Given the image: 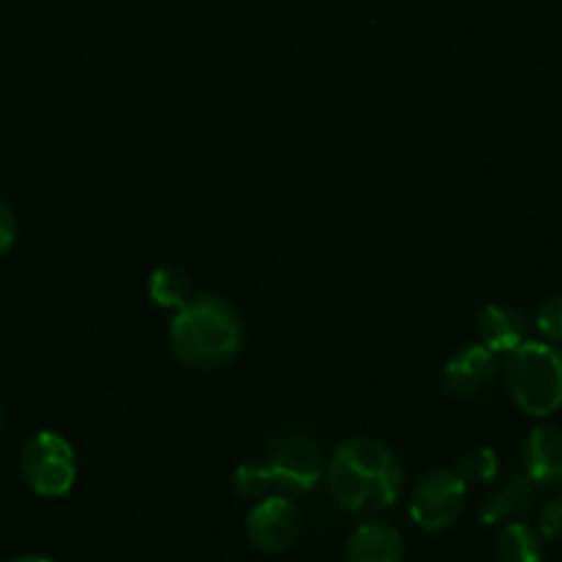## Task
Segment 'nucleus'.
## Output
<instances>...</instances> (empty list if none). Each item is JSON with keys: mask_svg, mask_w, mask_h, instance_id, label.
Returning a JSON list of instances; mask_svg holds the SVG:
<instances>
[{"mask_svg": "<svg viewBox=\"0 0 562 562\" xmlns=\"http://www.w3.org/2000/svg\"><path fill=\"white\" fill-rule=\"evenodd\" d=\"M538 492H541V486H538L532 477L519 475V477H514L508 486L499 488L497 494H488V497L481 503V508H477V516H481L483 525H499V521H510L514 516L525 514V510L536 503Z\"/></svg>", "mask_w": 562, "mask_h": 562, "instance_id": "12", "label": "nucleus"}, {"mask_svg": "<svg viewBox=\"0 0 562 562\" xmlns=\"http://www.w3.org/2000/svg\"><path fill=\"white\" fill-rule=\"evenodd\" d=\"M272 486H274V481H272V472H269L267 464H258V461H245V464H239L234 470V492L239 494V497L258 503V499L269 497Z\"/></svg>", "mask_w": 562, "mask_h": 562, "instance_id": "15", "label": "nucleus"}, {"mask_svg": "<svg viewBox=\"0 0 562 562\" xmlns=\"http://www.w3.org/2000/svg\"><path fill=\"white\" fill-rule=\"evenodd\" d=\"M525 475L538 486L562 481V431L554 426H536L525 439Z\"/></svg>", "mask_w": 562, "mask_h": 562, "instance_id": "10", "label": "nucleus"}, {"mask_svg": "<svg viewBox=\"0 0 562 562\" xmlns=\"http://www.w3.org/2000/svg\"><path fill=\"white\" fill-rule=\"evenodd\" d=\"M538 532H541V538L562 541V494L549 499L541 508V514H538Z\"/></svg>", "mask_w": 562, "mask_h": 562, "instance_id": "18", "label": "nucleus"}, {"mask_svg": "<svg viewBox=\"0 0 562 562\" xmlns=\"http://www.w3.org/2000/svg\"><path fill=\"white\" fill-rule=\"evenodd\" d=\"M497 355L483 344H470L445 362L442 384L456 398H477L497 382Z\"/></svg>", "mask_w": 562, "mask_h": 562, "instance_id": "8", "label": "nucleus"}, {"mask_svg": "<svg viewBox=\"0 0 562 562\" xmlns=\"http://www.w3.org/2000/svg\"><path fill=\"white\" fill-rule=\"evenodd\" d=\"M505 357L503 379L514 404L530 417L554 415L562 406L560 351L543 340H525Z\"/></svg>", "mask_w": 562, "mask_h": 562, "instance_id": "3", "label": "nucleus"}, {"mask_svg": "<svg viewBox=\"0 0 562 562\" xmlns=\"http://www.w3.org/2000/svg\"><path fill=\"white\" fill-rule=\"evenodd\" d=\"M536 327L547 344H562V296H552L538 307Z\"/></svg>", "mask_w": 562, "mask_h": 562, "instance_id": "17", "label": "nucleus"}, {"mask_svg": "<svg viewBox=\"0 0 562 562\" xmlns=\"http://www.w3.org/2000/svg\"><path fill=\"white\" fill-rule=\"evenodd\" d=\"M173 355L195 371H217L241 349V318L223 296L201 294L181 305L170 322Z\"/></svg>", "mask_w": 562, "mask_h": 562, "instance_id": "2", "label": "nucleus"}, {"mask_svg": "<svg viewBox=\"0 0 562 562\" xmlns=\"http://www.w3.org/2000/svg\"><path fill=\"white\" fill-rule=\"evenodd\" d=\"M467 508V483L453 470L426 472L412 488L409 516L420 530L442 532L461 519Z\"/></svg>", "mask_w": 562, "mask_h": 562, "instance_id": "5", "label": "nucleus"}, {"mask_svg": "<svg viewBox=\"0 0 562 562\" xmlns=\"http://www.w3.org/2000/svg\"><path fill=\"white\" fill-rule=\"evenodd\" d=\"M5 562H55V560H49V558H42V554H22V558L5 560Z\"/></svg>", "mask_w": 562, "mask_h": 562, "instance_id": "20", "label": "nucleus"}, {"mask_svg": "<svg viewBox=\"0 0 562 562\" xmlns=\"http://www.w3.org/2000/svg\"><path fill=\"white\" fill-rule=\"evenodd\" d=\"M0 423H3V404H0Z\"/></svg>", "mask_w": 562, "mask_h": 562, "instance_id": "21", "label": "nucleus"}, {"mask_svg": "<svg viewBox=\"0 0 562 562\" xmlns=\"http://www.w3.org/2000/svg\"><path fill=\"white\" fill-rule=\"evenodd\" d=\"M525 316L510 305H486L477 316V338L494 355H510L525 344Z\"/></svg>", "mask_w": 562, "mask_h": 562, "instance_id": "11", "label": "nucleus"}, {"mask_svg": "<svg viewBox=\"0 0 562 562\" xmlns=\"http://www.w3.org/2000/svg\"><path fill=\"white\" fill-rule=\"evenodd\" d=\"M560 486H562V481H560Z\"/></svg>", "mask_w": 562, "mask_h": 562, "instance_id": "22", "label": "nucleus"}, {"mask_svg": "<svg viewBox=\"0 0 562 562\" xmlns=\"http://www.w3.org/2000/svg\"><path fill=\"white\" fill-rule=\"evenodd\" d=\"M327 486L335 503L355 516H379L398 503L404 467L393 448L379 439H346L333 450Z\"/></svg>", "mask_w": 562, "mask_h": 562, "instance_id": "1", "label": "nucleus"}, {"mask_svg": "<svg viewBox=\"0 0 562 562\" xmlns=\"http://www.w3.org/2000/svg\"><path fill=\"white\" fill-rule=\"evenodd\" d=\"M148 296L159 307H173L179 311L181 305L192 300L190 278L179 267H159L148 274Z\"/></svg>", "mask_w": 562, "mask_h": 562, "instance_id": "14", "label": "nucleus"}, {"mask_svg": "<svg viewBox=\"0 0 562 562\" xmlns=\"http://www.w3.org/2000/svg\"><path fill=\"white\" fill-rule=\"evenodd\" d=\"M404 536L387 521H362L346 541L349 562H404Z\"/></svg>", "mask_w": 562, "mask_h": 562, "instance_id": "9", "label": "nucleus"}, {"mask_svg": "<svg viewBox=\"0 0 562 562\" xmlns=\"http://www.w3.org/2000/svg\"><path fill=\"white\" fill-rule=\"evenodd\" d=\"M267 467L274 486L289 494H307L322 483L324 456L307 434H283L269 445Z\"/></svg>", "mask_w": 562, "mask_h": 562, "instance_id": "6", "label": "nucleus"}, {"mask_svg": "<svg viewBox=\"0 0 562 562\" xmlns=\"http://www.w3.org/2000/svg\"><path fill=\"white\" fill-rule=\"evenodd\" d=\"M14 241H16V217L14 212L0 201V256H5V252L11 250Z\"/></svg>", "mask_w": 562, "mask_h": 562, "instance_id": "19", "label": "nucleus"}, {"mask_svg": "<svg viewBox=\"0 0 562 562\" xmlns=\"http://www.w3.org/2000/svg\"><path fill=\"white\" fill-rule=\"evenodd\" d=\"M302 527L300 505L285 494H269L247 514V541L263 554H283L296 547Z\"/></svg>", "mask_w": 562, "mask_h": 562, "instance_id": "7", "label": "nucleus"}, {"mask_svg": "<svg viewBox=\"0 0 562 562\" xmlns=\"http://www.w3.org/2000/svg\"><path fill=\"white\" fill-rule=\"evenodd\" d=\"M459 472L464 477V483H492L499 472V456L494 453L486 445H475V448L467 450L459 461Z\"/></svg>", "mask_w": 562, "mask_h": 562, "instance_id": "16", "label": "nucleus"}, {"mask_svg": "<svg viewBox=\"0 0 562 562\" xmlns=\"http://www.w3.org/2000/svg\"><path fill=\"white\" fill-rule=\"evenodd\" d=\"M497 562H543V538L527 521H508L497 538Z\"/></svg>", "mask_w": 562, "mask_h": 562, "instance_id": "13", "label": "nucleus"}, {"mask_svg": "<svg viewBox=\"0 0 562 562\" xmlns=\"http://www.w3.org/2000/svg\"><path fill=\"white\" fill-rule=\"evenodd\" d=\"M22 477L38 497H66L75 486V448L58 431H38L22 448Z\"/></svg>", "mask_w": 562, "mask_h": 562, "instance_id": "4", "label": "nucleus"}]
</instances>
